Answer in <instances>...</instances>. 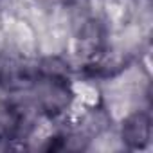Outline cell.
<instances>
[{
  "label": "cell",
  "mask_w": 153,
  "mask_h": 153,
  "mask_svg": "<svg viewBox=\"0 0 153 153\" xmlns=\"http://www.w3.org/2000/svg\"><path fill=\"white\" fill-rule=\"evenodd\" d=\"M119 135L126 149H144L151 144V119L148 110H135L117 123Z\"/></svg>",
  "instance_id": "1"
},
{
  "label": "cell",
  "mask_w": 153,
  "mask_h": 153,
  "mask_svg": "<svg viewBox=\"0 0 153 153\" xmlns=\"http://www.w3.org/2000/svg\"><path fill=\"white\" fill-rule=\"evenodd\" d=\"M121 149H126V146L119 135V130L114 124L105 131L97 133L96 137H92L87 148V151H121Z\"/></svg>",
  "instance_id": "2"
}]
</instances>
